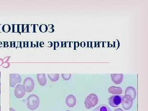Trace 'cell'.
Masks as SVG:
<instances>
[{"label": "cell", "mask_w": 148, "mask_h": 111, "mask_svg": "<svg viewBox=\"0 0 148 111\" xmlns=\"http://www.w3.org/2000/svg\"><path fill=\"white\" fill-rule=\"evenodd\" d=\"M40 103L39 98L36 95L32 94L27 98V107L31 110L34 111L38 109Z\"/></svg>", "instance_id": "cell-1"}, {"label": "cell", "mask_w": 148, "mask_h": 111, "mask_svg": "<svg viewBox=\"0 0 148 111\" xmlns=\"http://www.w3.org/2000/svg\"><path fill=\"white\" fill-rule=\"evenodd\" d=\"M98 96L94 93H91L85 100V106L86 109H90L95 107L98 104Z\"/></svg>", "instance_id": "cell-2"}, {"label": "cell", "mask_w": 148, "mask_h": 111, "mask_svg": "<svg viewBox=\"0 0 148 111\" xmlns=\"http://www.w3.org/2000/svg\"><path fill=\"white\" fill-rule=\"evenodd\" d=\"M132 104L133 100L129 95H125L123 96L122 100V105L124 110H130L132 108Z\"/></svg>", "instance_id": "cell-3"}, {"label": "cell", "mask_w": 148, "mask_h": 111, "mask_svg": "<svg viewBox=\"0 0 148 111\" xmlns=\"http://www.w3.org/2000/svg\"><path fill=\"white\" fill-rule=\"evenodd\" d=\"M26 88L23 85H17L14 88V95L18 99L23 98L26 94Z\"/></svg>", "instance_id": "cell-4"}, {"label": "cell", "mask_w": 148, "mask_h": 111, "mask_svg": "<svg viewBox=\"0 0 148 111\" xmlns=\"http://www.w3.org/2000/svg\"><path fill=\"white\" fill-rule=\"evenodd\" d=\"M23 85L26 88V92H31L33 91L35 87V83L32 78L28 77L24 80Z\"/></svg>", "instance_id": "cell-5"}, {"label": "cell", "mask_w": 148, "mask_h": 111, "mask_svg": "<svg viewBox=\"0 0 148 111\" xmlns=\"http://www.w3.org/2000/svg\"><path fill=\"white\" fill-rule=\"evenodd\" d=\"M21 82V77L18 74H10V87H14Z\"/></svg>", "instance_id": "cell-6"}, {"label": "cell", "mask_w": 148, "mask_h": 111, "mask_svg": "<svg viewBox=\"0 0 148 111\" xmlns=\"http://www.w3.org/2000/svg\"><path fill=\"white\" fill-rule=\"evenodd\" d=\"M121 97L118 95H112L109 98L108 102L110 106L114 108H116L121 103Z\"/></svg>", "instance_id": "cell-7"}, {"label": "cell", "mask_w": 148, "mask_h": 111, "mask_svg": "<svg viewBox=\"0 0 148 111\" xmlns=\"http://www.w3.org/2000/svg\"><path fill=\"white\" fill-rule=\"evenodd\" d=\"M66 105L69 108H73L76 104V98L73 94L69 95L66 97Z\"/></svg>", "instance_id": "cell-8"}, {"label": "cell", "mask_w": 148, "mask_h": 111, "mask_svg": "<svg viewBox=\"0 0 148 111\" xmlns=\"http://www.w3.org/2000/svg\"><path fill=\"white\" fill-rule=\"evenodd\" d=\"M111 77L112 80L116 84H119L122 82L123 79V75L122 74H112Z\"/></svg>", "instance_id": "cell-9"}, {"label": "cell", "mask_w": 148, "mask_h": 111, "mask_svg": "<svg viewBox=\"0 0 148 111\" xmlns=\"http://www.w3.org/2000/svg\"><path fill=\"white\" fill-rule=\"evenodd\" d=\"M125 95H129L132 98L133 101L135 100L136 96V90L135 88L132 86H128L125 90Z\"/></svg>", "instance_id": "cell-10"}, {"label": "cell", "mask_w": 148, "mask_h": 111, "mask_svg": "<svg viewBox=\"0 0 148 111\" xmlns=\"http://www.w3.org/2000/svg\"><path fill=\"white\" fill-rule=\"evenodd\" d=\"M108 91L110 93L114 95H121L123 92V90L121 87L115 86L109 87Z\"/></svg>", "instance_id": "cell-11"}, {"label": "cell", "mask_w": 148, "mask_h": 111, "mask_svg": "<svg viewBox=\"0 0 148 111\" xmlns=\"http://www.w3.org/2000/svg\"><path fill=\"white\" fill-rule=\"evenodd\" d=\"M37 79L40 85L45 86L47 84V79L45 74H37Z\"/></svg>", "instance_id": "cell-12"}, {"label": "cell", "mask_w": 148, "mask_h": 111, "mask_svg": "<svg viewBox=\"0 0 148 111\" xmlns=\"http://www.w3.org/2000/svg\"><path fill=\"white\" fill-rule=\"evenodd\" d=\"M93 111H112L110 108L105 105H102L98 106Z\"/></svg>", "instance_id": "cell-13"}, {"label": "cell", "mask_w": 148, "mask_h": 111, "mask_svg": "<svg viewBox=\"0 0 148 111\" xmlns=\"http://www.w3.org/2000/svg\"><path fill=\"white\" fill-rule=\"evenodd\" d=\"M48 77L49 78L52 82H56L59 79V74H48Z\"/></svg>", "instance_id": "cell-14"}, {"label": "cell", "mask_w": 148, "mask_h": 111, "mask_svg": "<svg viewBox=\"0 0 148 111\" xmlns=\"http://www.w3.org/2000/svg\"><path fill=\"white\" fill-rule=\"evenodd\" d=\"M62 77L63 79L65 80H69L71 79V74H61Z\"/></svg>", "instance_id": "cell-15"}, {"label": "cell", "mask_w": 148, "mask_h": 111, "mask_svg": "<svg viewBox=\"0 0 148 111\" xmlns=\"http://www.w3.org/2000/svg\"><path fill=\"white\" fill-rule=\"evenodd\" d=\"M48 29L47 27V25L45 24H42V25L40 26L39 29L40 32H42V33H45L47 31Z\"/></svg>", "instance_id": "cell-16"}, {"label": "cell", "mask_w": 148, "mask_h": 111, "mask_svg": "<svg viewBox=\"0 0 148 111\" xmlns=\"http://www.w3.org/2000/svg\"><path fill=\"white\" fill-rule=\"evenodd\" d=\"M3 31L4 32H8L10 31V27L9 25H5L3 27Z\"/></svg>", "instance_id": "cell-17"}, {"label": "cell", "mask_w": 148, "mask_h": 111, "mask_svg": "<svg viewBox=\"0 0 148 111\" xmlns=\"http://www.w3.org/2000/svg\"><path fill=\"white\" fill-rule=\"evenodd\" d=\"M114 111H124L121 108H117L114 110Z\"/></svg>", "instance_id": "cell-18"}, {"label": "cell", "mask_w": 148, "mask_h": 111, "mask_svg": "<svg viewBox=\"0 0 148 111\" xmlns=\"http://www.w3.org/2000/svg\"><path fill=\"white\" fill-rule=\"evenodd\" d=\"M10 111H16L14 109L12 108H10Z\"/></svg>", "instance_id": "cell-19"}, {"label": "cell", "mask_w": 148, "mask_h": 111, "mask_svg": "<svg viewBox=\"0 0 148 111\" xmlns=\"http://www.w3.org/2000/svg\"><path fill=\"white\" fill-rule=\"evenodd\" d=\"M0 93H1V83H0Z\"/></svg>", "instance_id": "cell-20"}, {"label": "cell", "mask_w": 148, "mask_h": 111, "mask_svg": "<svg viewBox=\"0 0 148 111\" xmlns=\"http://www.w3.org/2000/svg\"><path fill=\"white\" fill-rule=\"evenodd\" d=\"M71 111L69 110H66V111Z\"/></svg>", "instance_id": "cell-21"}, {"label": "cell", "mask_w": 148, "mask_h": 111, "mask_svg": "<svg viewBox=\"0 0 148 111\" xmlns=\"http://www.w3.org/2000/svg\"><path fill=\"white\" fill-rule=\"evenodd\" d=\"M0 76H1V72H0Z\"/></svg>", "instance_id": "cell-22"}, {"label": "cell", "mask_w": 148, "mask_h": 111, "mask_svg": "<svg viewBox=\"0 0 148 111\" xmlns=\"http://www.w3.org/2000/svg\"><path fill=\"white\" fill-rule=\"evenodd\" d=\"M0 108H1V107H0ZM0 111H1V108H0Z\"/></svg>", "instance_id": "cell-23"}]
</instances>
